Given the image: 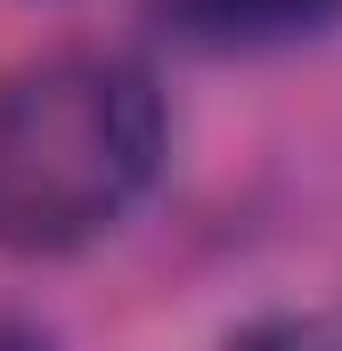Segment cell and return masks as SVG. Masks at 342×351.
Instances as JSON below:
<instances>
[{
	"label": "cell",
	"instance_id": "4",
	"mask_svg": "<svg viewBox=\"0 0 342 351\" xmlns=\"http://www.w3.org/2000/svg\"><path fill=\"white\" fill-rule=\"evenodd\" d=\"M0 351H49L41 335H25V327H0Z\"/></svg>",
	"mask_w": 342,
	"mask_h": 351
},
{
	"label": "cell",
	"instance_id": "2",
	"mask_svg": "<svg viewBox=\"0 0 342 351\" xmlns=\"http://www.w3.org/2000/svg\"><path fill=\"white\" fill-rule=\"evenodd\" d=\"M228 33H318L334 25L342 0H204Z\"/></svg>",
	"mask_w": 342,
	"mask_h": 351
},
{
	"label": "cell",
	"instance_id": "1",
	"mask_svg": "<svg viewBox=\"0 0 342 351\" xmlns=\"http://www.w3.org/2000/svg\"><path fill=\"white\" fill-rule=\"evenodd\" d=\"M163 164V98L131 58L57 49L0 82V245L66 254L114 229Z\"/></svg>",
	"mask_w": 342,
	"mask_h": 351
},
{
	"label": "cell",
	"instance_id": "3",
	"mask_svg": "<svg viewBox=\"0 0 342 351\" xmlns=\"http://www.w3.org/2000/svg\"><path fill=\"white\" fill-rule=\"evenodd\" d=\"M228 351H342L334 311H285V319H253L245 335H228Z\"/></svg>",
	"mask_w": 342,
	"mask_h": 351
}]
</instances>
